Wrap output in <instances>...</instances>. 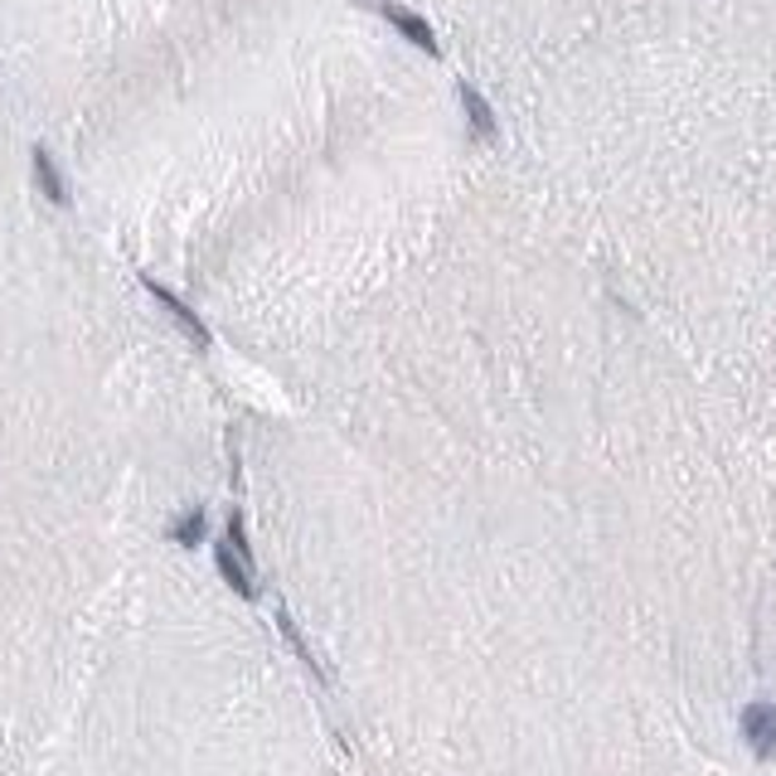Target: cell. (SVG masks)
Segmentation results:
<instances>
[{
    "instance_id": "6da1fadb",
    "label": "cell",
    "mask_w": 776,
    "mask_h": 776,
    "mask_svg": "<svg viewBox=\"0 0 776 776\" xmlns=\"http://www.w3.org/2000/svg\"><path fill=\"white\" fill-rule=\"evenodd\" d=\"M369 6H374V10H379V15H384L388 24H394V30H398V34H403V40H412V44H418V48H422V54H428V58H436V54H442V44H436V34H432V24H428V20H422V15H418V10H408V6H398V0H369Z\"/></svg>"
},
{
    "instance_id": "7a4b0ae2",
    "label": "cell",
    "mask_w": 776,
    "mask_h": 776,
    "mask_svg": "<svg viewBox=\"0 0 776 776\" xmlns=\"http://www.w3.org/2000/svg\"><path fill=\"white\" fill-rule=\"evenodd\" d=\"M743 743L762 762L776 757V703H747L743 709Z\"/></svg>"
},
{
    "instance_id": "3957f363",
    "label": "cell",
    "mask_w": 776,
    "mask_h": 776,
    "mask_svg": "<svg viewBox=\"0 0 776 776\" xmlns=\"http://www.w3.org/2000/svg\"><path fill=\"white\" fill-rule=\"evenodd\" d=\"M214 563H218V573H224V582L238 592V597H258V578H252V563H242V558L228 549V539L214 549Z\"/></svg>"
},
{
    "instance_id": "277c9868",
    "label": "cell",
    "mask_w": 776,
    "mask_h": 776,
    "mask_svg": "<svg viewBox=\"0 0 776 776\" xmlns=\"http://www.w3.org/2000/svg\"><path fill=\"white\" fill-rule=\"evenodd\" d=\"M146 291H151V297H155V301H161V306H165L170 315H175V321H180V325H185V331H190V340H194V345H209V331H204V321H200V315H194V311L185 306V301H180V297H175V291H170V287H161V282H151V277H146Z\"/></svg>"
},
{
    "instance_id": "5b68a950",
    "label": "cell",
    "mask_w": 776,
    "mask_h": 776,
    "mask_svg": "<svg viewBox=\"0 0 776 776\" xmlns=\"http://www.w3.org/2000/svg\"><path fill=\"white\" fill-rule=\"evenodd\" d=\"M461 107H466L471 141H495V112H491V103L471 88V83H461Z\"/></svg>"
},
{
    "instance_id": "8992f818",
    "label": "cell",
    "mask_w": 776,
    "mask_h": 776,
    "mask_svg": "<svg viewBox=\"0 0 776 776\" xmlns=\"http://www.w3.org/2000/svg\"><path fill=\"white\" fill-rule=\"evenodd\" d=\"M34 180H40V190L48 194V204H68V185H64V175H58L54 155H48L44 146H34Z\"/></svg>"
},
{
    "instance_id": "52a82bcc",
    "label": "cell",
    "mask_w": 776,
    "mask_h": 776,
    "mask_svg": "<svg viewBox=\"0 0 776 776\" xmlns=\"http://www.w3.org/2000/svg\"><path fill=\"white\" fill-rule=\"evenodd\" d=\"M204 529H209V515H204V509H190V515H180L175 525H170V539L194 549V543H204Z\"/></svg>"
}]
</instances>
